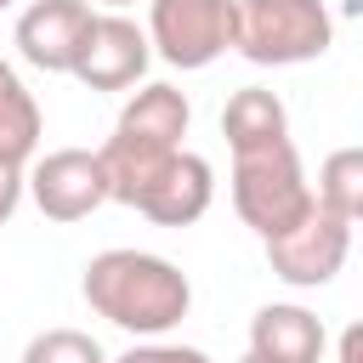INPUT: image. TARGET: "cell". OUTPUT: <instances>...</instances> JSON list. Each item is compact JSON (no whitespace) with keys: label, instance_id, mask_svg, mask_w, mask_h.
Listing matches in <instances>:
<instances>
[{"label":"cell","instance_id":"20","mask_svg":"<svg viewBox=\"0 0 363 363\" xmlns=\"http://www.w3.org/2000/svg\"><path fill=\"white\" fill-rule=\"evenodd\" d=\"M102 6H130V0H102Z\"/></svg>","mask_w":363,"mask_h":363},{"label":"cell","instance_id":"4","mask_svg":"<svg viewBox=\"0 0 363 363\" xmlns=\"http://www.w3.org/2000/svg\"><path fill=\"white\" fill-rule=\"evenodd\" d=\"M142 34L170 68H210L233 51V0H153Z\"/></svg>","mask_w":363,"mask_h":363},{"label":"cell","instance_id":"12","mask_svg":"<svg viewBox=\"0 0 363 363\" xmlns=\"http://www.w3.org/2000/svg\"><path fill=\"white\" fill-rule=\"evenodd\" d=\"M221 136H227L233 153H255V147L289 142V113H284V102L267 85H244L221 108Z\"/></svg>","mask_w":363,"mask_h":363},{"label":"cell","instance_id":"1","mask_svg":"<svg viewBox=\"0 0 363 363\" xmlns=\"http://www.w3.org/2000/svg\"><path fill=\"white\" fill-rule=\"evenodd\" d=\"M85 301L96 318H108L125 335H147L159 340L164 329H176L193 306V284L176 261L147 255V250H102L85 261L79 278Z\"/></svg>","mask_w":363,"mask_h":363},{"label":"cell","instance_id":"18","mask_svg":"<svg viewBox=\"0 0 363 363\" xmlns=\"http://www.w3.org/2000/svg\"><path fill=\"white\" fill-rule=\"evenodd\" d=\"M357 352H363V335L346 329V335H340V363H357Z\"/></svg>","mask_w":363,"mask_h":363},{"label":"cell","instance_id":"6","mask_svg":"<svg viewBox=\"0 0 363 363\" xmlns=\"http://www.w3.org/2000/svg\"><path fill=\"white\" fill-rule=\"evenodd\" d=\"M23 187L34 193L45 221H85L96 204H108V176L91 147H57V153L34 159Z\"/></svg>","mask_w":363,"mask_h":363},{"label":"cell","instance_id":"13","mask_svg":"<svg viewBox=\"0 0 363 363\" xmlns=\"http://www.w3.org/2000/svg\"><path fill=\"white\" fill-rule=\"evenodd\" d=\"M40 147V108L28 96V85L17 79L11 62H0V159L28 164Z\"/></svg>","mask_w":363,"mask_h":363},{"label":"cell","instance_id":"5","mask_svg":"<svg viewBox=\"0 0 363 363\" xmlns=\"http://www.w3.org/2000/svg\"><path fill=\"white\" fill-rule=\"evenodd\" d=\"M261 244H267V267H272L284 284L318 289V284H329V278L346 267V255H352V221H340V216H329V210L312 204L289 233L261 238Z\"/></svg>","mask_w":363,"mask_h":363},{"label":"cell","instance_id":"8","mask_svg":"<svg viewBox=\"0 0 363 363\" xmlns=\"http://www.w3.org/2000/svg\"><path fill=\"white\" fill-rule=\"evenodd\" d=\"M91 6L85 0H34V6H23V17H17V51H23V62L28 68H40V74H68L74 68V57H79V40H85V28H91Z\"/></svg>","mask_w":363,"mask_h":363},{"label":"cell","instance_id":"14","mask_svg":"<svg viewBox=\"0 0 363 363\" xmlns=\"http://www.w3.org/2000/svg\"><path fill=\"white\" fill-rule=\"evenodd\" d=\"M312 204L329 210V216H340V221H357L363 216V147H335L318 164Z\"/></svg>","mask_w":363,"mask_h":363},{"label":"cell","instance_id":"19","mask_svg":"<svg viewBox=\"0 0 363 363\" xmlns=\"http://www.w3.org/2000/svg\"><path fill=\"white\" fill-rule=\"evenodd\" d=\"M238 363H267V357H255V352H244V357H238Z\"/></svg>","mask_w":363,"mask_h":363},{"label":"cell","instance_id":"17","mask_svg":"<svg viewBox=\"0 0 363 363\" xmlns=\"http://www.w3.org/2000/svg\"><path fill=\"white\" fill-rule=\"evenodd\" d=\"M17 204H23V164L0 159V227L17 216Z\"/></svg>","mask_w":363,"mask_h":363},{"label":"cell","instance_id":"15","mask_svg":"<svg viewBox=\"0 0 363 363\" xmlns=\"http://www.w3.org/2000/svg\"><path fill=\"white\" fill-rule=\"evenodd\" d=\"M23 363H108V352L85 329H40L23 346Z\"/></svg>","mask_w":363,"mask_h":363},{"label":"cell","instance_id":"2","mask_svg":"<svg viewBox=\"0 0 363 363\" xmlns=\"http://www.w3.org/2000/svg\"><path fill=\"white\" fill-rule=\"evenodd\" d=\"M335 40L323 0H233V51L255 68H295L323 57Z\"/></svg>","mask_w":363,"mask_h":363},{"label":"cell","instance_id":"10","mask_svg":"<svg viewBox=\"0 0 363 363\" xmlns=\"http://www.w3.org/2000/svg\"><path fill=\"white\" fill-rule=\"evenodd\" d=\"M329 346L318 312L295 306V301H278V306H261L250 318V352L267 357V363H318Z\"/></svg>","mask_w":363,"mask_h":363},{"label":"cell","instance_id":"21","mask_svg":"<svg viewBox=\"0 0 363 363\" xmlns=\"http://www.w3.org/2000/svg\"><path fill=\"white\" fill-rule=\"evenodd\" d=\"M6 6H11V0H0V11H6Z\"/></svg>","mask_w":363,"mask_h":363},{"label":"cell","instance_id":"3","mask_svg":"<svg viewBox=\"0 0 363 363\" xmlns=\"http://www.w3.org/2000/svg\"><path fill=\"white\" fill-rule=\"evenodd\" d=\"M233 210L244 216V227H255L261 238L289 233L306 210H312V182L301 170L295 142H272L255 153H233Z\"/></svg>","mask_w":363,"mask_h":363},{"label":"cell","instance_id":"11","mask_svg":"<svg viewBox=\"0 0 363 363\" xmlns=\"http://www.w3.org/2000/svg\"><path fill=\"white\" fill-rule=\"evenodd\" d=\"M187 119H193V108H187V96H182L176 85H142V91L125 102V113H119L113 136L153 142V147H182Z\"/></svg>","mask_w":363,"mask_h":363},{"label":"cell","instance_id":"9","mask_svg":"<svg viewBox=\"0 0 363 363\" xmlns=\"http://www.w3.org/2000/svg\"><path fill=\"white\" fill-rule=\"evenodd\" d=\"M210 193H216L210 164H204L199 153L176 147V153L142 182V193L130 199V210H142V216L159 221V227H193V221L210 210Z\"/></svg>","mask_w":363,"mask_h":363},{"label":"cell","instance_id":"16","mask_svg":"<svg viewBox=\"0 0 363 363\" xmlns=\"http://www.w3.org/2000/svg\"><path fill=\"white\" fill-rule=\"evenodd\" d=\"M113 363H210L199 346H176V340H142V346H130L125 357H113Z\"/></svg>","mask_w":363,"mask_h":363},{"label":"cell","instance_id":"7","mask_svg":"<svg viewBox=\"0 0 363 363\" xmlns=\"http://www.w3.org/2000/svg\"><path fill=\"white\" fill-rule=\"evenodd\" d=\"M147 57H153L147 34H142L130 17L102 11V17H91V28H85L79 57H74L68 74L85 79L91 91H130V85L147 74Z\"/></svg>","mask_w":363,"mask_h":363}]
</instances>
